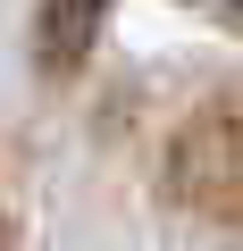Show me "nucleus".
Masks as SVG:
<instances>
[{"instance_id":"obj_2","label":"nucleus","mask_w":243,"mask_h":251,"mask_svg":"<svg viewBox=\"0 0 243 251\" xmlns=\"http://www.w3.org/2000/svg\"><path fill=\"white\" fill-rule=\"evenodd\" d=\"M92 34H101V9H51V17H42V50H51V67H67V50L92 42Z\"/></svg>"},{"instance_id":"obj_1","label":"nucleus","mask_w":243,"mask_h":251,"mask_svg":"<svg viewBox=\"0 0 243 251\" xmlns=\"http://www.w3.org/2000/svg\"><path fill=\"white\" fill-rule=\"evenodd\" d=\"M168 184H176L201 218L243 226V84L218 92V100H201V109L185 117V134H176V151H168Z\"/></svg>"}]
</instances>
